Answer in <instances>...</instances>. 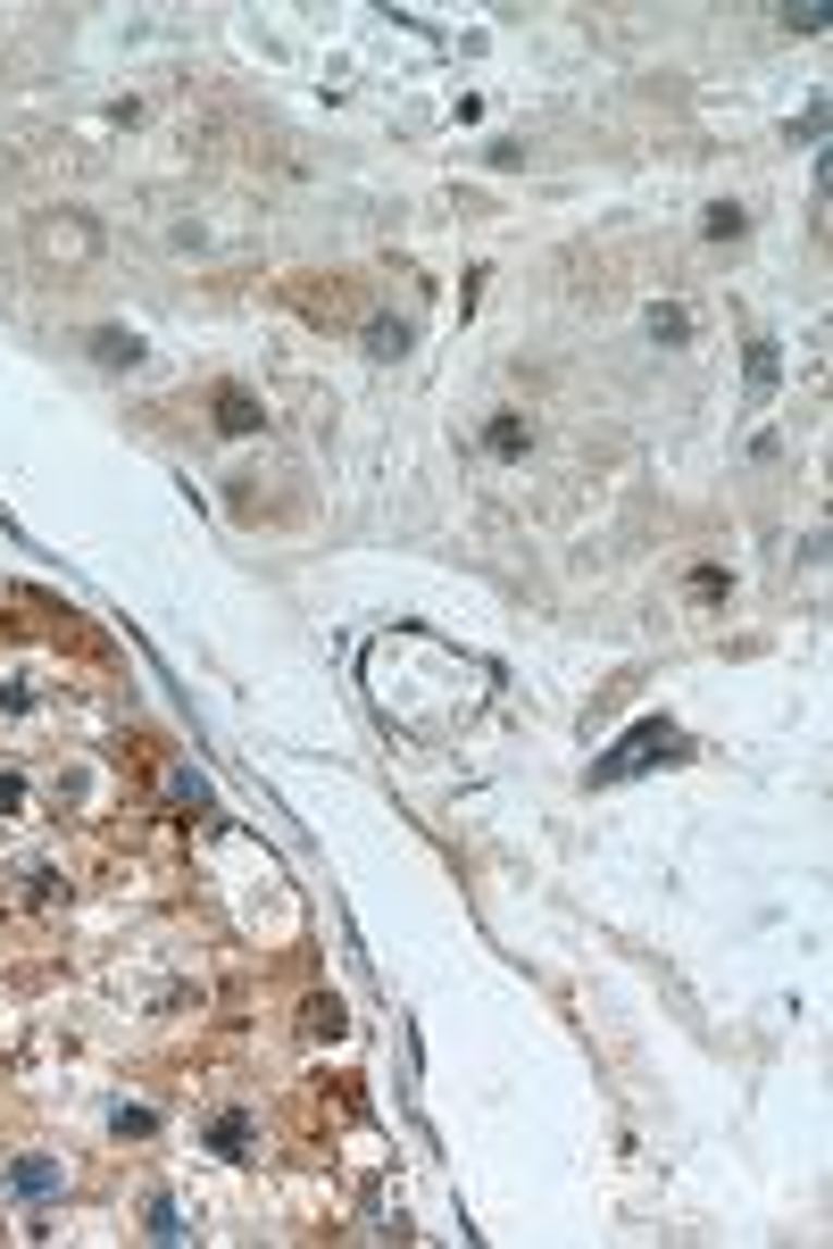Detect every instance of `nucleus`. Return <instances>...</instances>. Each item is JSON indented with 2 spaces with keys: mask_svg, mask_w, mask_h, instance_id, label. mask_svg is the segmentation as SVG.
Wrapping results in <instances>:
<instances>
[{
  "mask_svg": "<svg viewBox=\"0 0 833 1249\" xmlns=\"http://www.w3.org/2000/svg\"><path fill=\"white\" fill-rule=\"evenodd\" d=\"M675 750H684V733L666 725V717H650V725H634V733L617 742V750H609V758L592 767V783H625V775H650V767H659V758H675Z\"/></svg>",
  "mask_w": 833,
  "mask_h": 1249,
  "instance_id": "1",
  "label": "nucleus"
},
{
  "mask_svg": "<svg viewBox=\"0 0 833 1249\" xmlns=\"http://www.w3.org/2000/svg\"><path fill=\"white\" fill-rule=\"evenodd\" d=\"M217 433H259V401L225 383V392H217Z\"/></svg>",
  "mask_w": 833,
  "mask_h": 1249,
  "instance_id": "2",
  "label": "nucleus"
},
{
  "mask_svg": "<svg viewBox=\"0 0 833 1249\" xmlns=\"http://www.w3.org/2000/svg\"><path fill=\"white\" fill-rule=\"evenodd\" d=\"M93 358H100V367H134V358H143V342H134V333H118V326H100V333H93Z\"/></svg>",
  "mask_w": 833,
  "mask_h": 1249,
  "instance_id": "3",
  "label": "nucleus"
},
{
  "mask_svg": "<svg viewBox=\"0 0 833 1249\" xmlns=\"http://www.w3.org/2000/svg\"><path fill=\"white\" fill-rule=\"evenodd\" d=\"M9 1191H25V1200H42V1191H59V1166H42V1158H25V1166H9Z\"/></svg>",
  "mask_w": 833,
  "mask_h": 1249,
  "instance_id": "4",
  "label": "nucleus"
},
{
  "mask_svg": "<svg viewBox=\"0 0 833 1249\" xmlns=\"http://www.w3.org/2000/svg\"><path fill=\"white\" fill-rule=\"evenodd\" d=\"M775 358H784L775 342H750V401H767V392H775V376H784Z\"/></svg>",
  "mask_w": 833,
  "mask_h": 1249,
  "instance_id": "5",
  "label": "nucleus"
},
{
  "mask_svg": "<svg viewBox=\"0 0 833 1249\" xmlns=\"http://www.w3.org/2000/svg\"><path fill=\"white\" fill-rule=\"evenodd\" d=\"M742 225H750V217H742L734 200H716V209L700 217V234H709V242H742Z\"/></svg>",
  "mask_w": 833,
  "mask_h": 1249,
  "instance_id": "6",
  "label": "nucleus"
},
{
  "mask_svg": "<svg viewBox=\"0 0 833 1249\" xmlns=\"http://www.w3.org/2000/svg\"><path fill=\"white\" fill-rule=\"evenodd\" d=\"M367 351H376V358H401L408 351V326H401V317H376V326H367Z\"/></svg>",
  "mask_w": 833,
  "mask_h": 1249,
  "instance_id": "7",
  "label": "nucleus"
},
{
  "mask_svg": "<svg viewBox=\"0 0 833 1249\" xmlns=\"http://www.w3.org/2000/svg\"><path fill=\"white\" fill-rule=\"evenodd\" d=\"M492 458H525V417H492Z\"/></svg>",
  "mask_w": 833,
  "mask_h": 1249,
  "instance_id": "8",
  "label": "nucleus"
},
{
  "mask_svg": "<svg viewBox=\"0 0 833 1249\" xmlns=\"http://www.w3.org/2000/svg\"><path fill=\"white\" fill-rule=\"evenodd\" d=\"M650 342H691V317L684 308H650Z\"/></svg>",
  "mask_w": 833,
  "mask_h": 1249,
  "instance_id": "9",
  "label": "nucleus"
},
{
  "mask_svg": "<svg viewBox=\"0 0 833 1249\" xmlns=\"http://www.w3.org/2000/svg\"><path fill=\"white\" fill-rule=\"evenodd\" d=\"M150 1241H184V1216H175V1200H150Z\"/></svg>",
  "mask_w": 833,
  "mask_h": 1249,
  "instance_id": "10",
  "label": "nucleus"
},
{
  "mask_svg": "<svg viewBox=\"0 0 833 1249\" xmlns=\"http://www.w3.org/2000/svg\"><path fill=\"white\" fill-rule=\"evenodd\" d=\"M242 1141H250V1125H242V1116H217V1150L242 1158Z\"/></svg>",
  "mask_w": 833,
  "mask_h": 1249,
  "instance_id": "11",
  "label": "nucleus"
},
{
  "mask_svg": "<svg viewBox=\"0 0 833 1249\" xmlns=\"http://www.w3.org/2000/svg\"><path fill=\"white\" fill-rule=\"evenodd\" d=\"M150 1125H159V1116H150V1109H118V1132H125V1141H143Z\"/></svg>",
  "mask_w": 833,
  "mask_h": 1249,
  "instance_id": "12",
  "label": "nucleus"
},
{
  "mask_svg": "<svg viewBox=\"0 0 833 1249\" xmlns=\"http://www.w3.org/2000/svg\"><path fill=\"white\" fill-rule=\"evenodd\" d=\"M17 800H25V792H17V775H0V817H9Z\"/></svg>",
  "mask_w": 833,
  "mask_h": 1249,
  "instance_id": "13",
  "label": "nucleus"
}]
</instances>
